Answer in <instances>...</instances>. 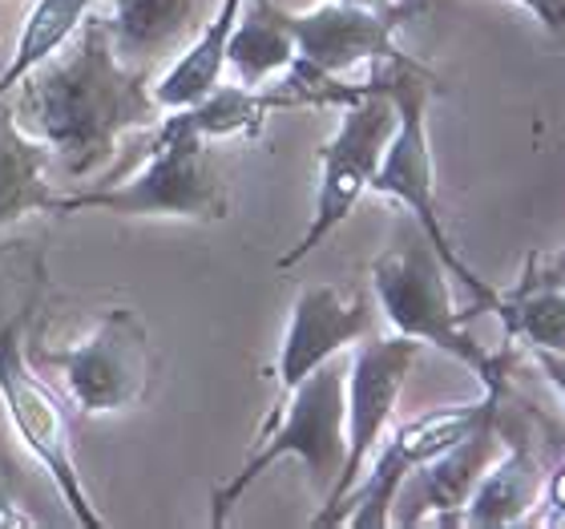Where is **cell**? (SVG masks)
Wrapping results in <instances>:
<instances>
[{
    "mask_svg": "<svg viewBox=\"0 0 565 529\" xmlns=\"http://www.w3.org/2000/svg\"><path fill=\"white\" fill-rule=\"evenodd\" d=\"M65 49V45H61ZM150 73L121 65L106 17L82 21L65 53L45 57L17 82V121L45 141L61 174L85 178L118 158V141L162 121Z\"/></svg>",
    "mask_w": 565,
    "mask_h": 529,
    "instance_id": "1",
    "label": "cell"
},
{
    "mask_svg": "<svg viewBox=\"0 0 565 529\" xmlns=\"http://www.w3.org/2000/svg\"><path fill=\"white\" fill-rule=\"evenodd\" d=\"M372 77L380 82V89L392 97L396 106V130L388 138V150L380 158L372 187L384 199L401 202L404 211L413 214V223L420 226V235L428 239V247L436 251V260L445 263L448 275L460 279L472 292V299L493 311L497 292L489 283L460 260V251L452 247L440 207H436V162H433V141H428V102L436 94L433 73L424 70L420 61H413L408 53L392 61H380Z\"/></svg>",
    "mask_w": 565,
    "mask_h": 529,
    "instance_id": "2",
    "label": "cell"
},
{
    "mask_svg": "<svg viewBox=\"0 0 565 529\" xmlns=\"http://www.w3.org/2000/svg\"><path fill=\"white\" fill-rule=\"evenodd\" d=\"M367 275H372L376 307L384 311L392 331L452 356L457 364H465L481 380V389L509 392V352H489L469 331V324H465L469 316H460L452 304V287H448L452 275L436 260V251L428 247L420 226L401 231V239L372 260Z\"/></svg>",
    "mask_w": 565,
    "mask_h": 529,
    "instance_id": "3",
    "label": "cell"
},
{
    "mask_svg": "<svg viewBox=\"0 0 565 529\" xmlns=\"http://www.w3.org/2000/svg\"><path fill=\"white\" fill-rule=\"evenodd\" d=\"M343 384H348V360L331 356L316 372H307L291 392H282V409L271 412V421L259 436V448L243 461V469L235 477H226L211 494V526H226L243 494L282 457L299 461L319 497H328V489L343 469V453H348V436H343L348 392H343Z\"/></svg>",
    "mask_w": 565,
    "mask_h": 529,
    "instance_id": "4",
    "label": "cell"
},
{
    "mask_svg": "<svg viewBox=\"0 0 565 529\" xmlns=\"http://www.w3.org/2000/svg\"><path fill=\"white\" fill-rule=\"evenodd\" d=\"M106 211L126 219H194V223H218L231 211L226 174L211 138L199 134H153L150 162L126 182L82 190V194H57L49 214Z\"/></svg>",
    "mask_w": 565,
    "mask_h": 529,
    "instance_id": "5",
    "label": "cell"
},
{
    "mask_svg": "<svg viewBox=\"0 0 565 529\" xmlns=\"http://www.w3.org/2000/svg\"><path fill=\"white\" fill-rule=\"evenodd\" d=\"M420 12V0H396L392 9H364L328 0L319 9L291 12L287 24L295 33L299 57L291 65V89L303 94L307 106H348L360 85H343L340 77L355 65H380L401 57L396 33Z\"/></svg>",
    "mask_w": 565,
    "mask_h": 529,
    "instance_id": "6",
    "label": "cell"
},
{
    "mask_svg": "<svg viewBox=\"0 0 565 529\" xmlns=\"http://www.w3.org/2000/svg\"><path fill=\"white\" fill-rule=\"evenodd\" d=\"M36 299H41V283H36L33 295L17 307V316H12L9 324H0V409L9 416L17 441H21V445L45 465L49 477H53L61 501L70 509L73 526L102 529L106 518H102L97 506L89 501V494H85V485H82V469H77V461H73L70 416L61 409L57 392L36 377L33 360L24 356V331L33 324Z\"/></svg>",
    "mask_w": 565,
    "mask_h": 529,
    "instance_id": "7",
    "label": "cell"
},
{
    "mask_svg": "<svg viewBox=\"0 0 565 529\" xmlns=\"http://www.w3.org/2000/svg\"><path fill=\"white\" fill-rule=\"evenodd\" d=\"M392 130H396V106H392V97L372 77L343 106L340 126L323 141V150H319L323 170H319L316 214H311L307 231L299 235V243L279 260L282 271L303 263L323 239H331L348 223V214L360 207V199H364L372 178H376V166L384 158V150H388Z\"/></svg>",
    "mask_w": 565,
    "mask_h": 529,
    "instance_id": "8",
    "label": "cell"
},
{
    "mask_svg": "<svg viewBox=\"0 0 565 529\" xmlns=\"http://www.w3.org/2000/svg\"><path fill=\"white\" fill-rule=\"evenodd\" d=\"M420 348L424 343L392 331V336H364L355 343V352L348 356V384H343V392H348V416H343L348 453H343L340 477L328 489L319 514L311 518L316 529L331 526V514L364 477V465L372 461L376 445L388 433L392 416H396V404H401L404 384H408L416 360H420Z\"/></svg>",
    "mask_w": 565,
    "mask_h": 529,
    "instance_id": "9",
    "label": "cell"
},
{
    "mask_svg": "<svg viewBox=\"0 0 565 529\" xmlns=\"http://www.w3.org/2000/svg\"><path fill=\"white\" fill-rule=\"evenodd\" d=\"M509 392H489L469 404H448V409H433L404 421L388 441H380L372 461L364 465V477L355 482V489L340 501V509L331 514V526H352V529H384L392 526V501L401 494L404 477L420 469L424 461H433L436 453H445L448 445H457L460 436H469L484 416H493L501 409V400Z\"/></svg>",
    "mask_w": 565,
    "mask_h": 529,
    "instance_id": "10",
    "label": "cell"
},
{
    "mask_svg": "<svg viewBox=\"0 0 565 529\" xmlns=\"http://www.w3.org/2000/svg\"><path fill=\"white\" fill-rule=\"evenodd\" d=\"M45 364L61 368L73 404L85 416H106V412L138 409L150 392L158 360L138 311L109 307L85 340L61 352H45Z\"/></svg>",
    "mask_w": 565,
    "mask_h": 529,
    "instance_id": "11",
    "label": "cell"
},
{
    "mask_svg": "<svg viewBox=\"0 0 565 529\" xmlns=\"http://www.w3.org/2000/svg\"><path fill=\"white\" fill-rule=\"evenodd\" d=\"M501 453V429H497V412L484 416L469 436H460L457 445L424 461L420 469L404 477L401 494L392 501V526H460V509L472 497L484 469L493 465Z\"/></svg>",
    "mask_w": 565,
    "mask_h": 529,
    "instance_id": "12",
    "label": "cell"
},
{
    "mask_svg": "<svg viewBox=\"0 0 565 529\" xmlns=\"http://www.w3.org/2000/svg\"><path fill=\"white\" fill-rule=\"evenodd\" d=\"M497 429H501V453L484 469V477L477 482L465 509H460V526L509 529L521 526V521H533V514L542 506L550 469H545L542 445H537L530 421L513 416L505 409V400H501Z\"/></svg>",
    "mask_w": 565,
    "mask_h": 529,
    "instance_id": "13",
    "label": "cell"
},
{
    "mask_svg": "<svg viewBox=\"0 0 565 529\" xmlns=\"http://www.w3.org/2000/svg\"><path fill=\"white\" fill-rule=\"evenodd\" d=\"M372 328H376V307H372L367 295L348 299L331 283H307L303 292L295 295L291 324H287V336H282L279 364H275L282 392H291L323 360H331L343 348L372 336Z\"/></svg>",
    "mask_w": 565,
    "mask_h": 529,
    "instance_id": "14",
    "label": "cell"
},
{
    "mask_svg": "<svg viewBox=\"0 0 565 529\" xmlns=\"http://www.w3.org/2000/svg\"><path fill=\"white\" fill-rule=\"evenodd\" d=\"M218 0H114L106 17L109 41L121 65L150 73L178 57L211 21Z\"/></svg>",
    "mask_w": 565,
    "mask_h": 529,
    "instance_id": "15",
    "label": "cell"
},
{
    "mask_svg": "<svg viewBox=\"0 0 565 529\" xmlns=\"http://www.w3.org/2000/svg\"><path fill=\"white\" fill-rule=\"evenodd\" d=\"M238 12H243V0H218L211 12V21L194 33V41L166 65L162 77H153L150 82V94L162 114L194 106V102H202L214 85L223 82L226 45H231Z\"/></svg>",
    "mask_w": 565,
    "mask_h": 529,
    "instance_id": "16",
    "label": "cell"
},
{
    "mask_svg": "<svg viewBox=\"0 0 565 529\" xmlns=\"http://www.w3.org/2000/svg\"><path fill=\"white\" fill-rule=\"evenodd\" d=\"M307 106L299 89H250V85H214L211 94L186 109H170L158 130L162 134H199V138H235V134H259L267 114L275 109Z\"/></svg>",
    "mask_w": 565,
    "mask_h": 529,
    "instance_id": "17",
    "label": "cell"
},
{
    "mask_svg": "<svg viewBox=\"0 0 565 529\" xmlns=\"http://www.w3.org/2000/svg\"><path fill=\"white\" fill-rule=\"evenodd\" d=\"M295 57L299 49L279 0H243V12L226 45V70L235 73V82L263 89L271 77L291 73Z\"/></svg>",
    "mask_w": 565,
    "mask_h": 529,
    "instance_id": "18",
    "label": "cell"
},
{
    "mask_svg": "<svg viewBox=\"0 0 565 529\" xmlns=\"http://www.w3.org/2000/svg\"><path fill=\"white\" fill-rule=\"evenodd\" d=\"M45 166V141L24 134L12 97H0V231L53 207L57 194L49 187Z\"/></svg>",
    "mask_w": 565,
    "mask_h": 529,
    "instance_id": "19",
    "label": "cell"
},
{
    "mask_svg": "<svg viewBox=\"0 0 565 529\" xmlns=\"http://www.w3.org/2000/svg\"><path fill=\"white\" fill-rule=\"evenodd\" d=\"M493 311L509 340H521L530 352L565 356V287L542 271V260H530L513 292H497Z\"/></svg>",
    "mask_w": 565,
    "mask_h": 529,
    "instance_id": "20",
    "label": "cell"
},
{
    "mask_svg": "<svg viewBox=\"0 0 565 529\" xmlns=\"http://www.w3.org/2000/svg\"><path fill=\"white\" fill-rule=\"evenodd\" d=\"M70 509L45 465L17 441L0 409V526H61Z\"/></svg>",
    "mask_w": 565,
    "mask_h": 529,
    "instance_id": "21",
    "label": "cell"
},
{
    "mask_svg": "<svg viewBox=\"0 0 565 529\" xmlns=\"http://www.w3.org/2000/svg\"><path fill=\"white\" fill-rule=\"evenodd\" d=\"M94 4H102V0H36L21 29V41H17L9 70L0 73V97H9L24 73L36 70L45 57H53L61 45H70V36L82 29V21L89 17Z\"/></svg>",
    "mask_w": 565,
    "mask_h": 529,
    "instance_id": "22",
    "label": "cell"
},
{
    "mask_svg": "<svg viewBox=\"0 0 565 529\" xmlns=\"http://www.w3.org/2000/svg\"><path fill=\"white\" fill-rule=\"evenodd\" d=\"M542 506H545V514L537 521H545V526H565V461L557 465L554 473H550L545 494H542ZM542 506H537V509H542Z\"/></svg>",
    "mask_w": 565,
    "mask_h": 529,
    "instance_id": "23",
    "label": "cell"
},
{
    "mask_svg": "<svg viewBox=\"0 0 565 529\" xmlns=\"http://www.w3.org/2000/svg\"><path fill=\"white\" fill-rule=\"evenodd\" d=\"M542 24L550 36H565V0H513Z\"/></svg>",
    "mask_w": 565,
    "mask_h": 529,
    "instance_id": "24",
    "label": "cell"
},
{
    "mask_svg": "<svg viewBox=\"0 0 565 529\" xmlns=\"http://www.w3.org/2000/svg\"><path fill=\"white\" fill-rule=\"evenodd\" d=\"M533 360H537V368L545 372V380L557 389V396H562L565 404V356H554V352H533Z\"/></svg>",
    "mask_w": 565,
    "mask_h": 529,
    "instance_id": "25",
    "label": "cell"
},
{
    "mask_svg": "<svg viewBox=\"0 0 565 529\" xmlns=\"http://www.w3.org/2000/svg\"><path fill=\"white\" fill-rule=\"evenodd\" d=\"M550 275H554V279H557V283H562V287H565V251H562V255H557L554 263H550Z\"/></svg>",
    "mask_w": 565,
    "mask_h": 529,
    "instance_id": "26",
    "label": "cell"
},
{
    "mask_svg": "<svg viewBox=\"0 0 565 529\" xmlns=\"http://www.w3.org/2000/svg\"><path fill=\"white\" fill-rule=\"evenodd\" d=\"M343 4H364V9H392L396 0H343Z\"/></svg>",
    "mask_w": 565,
    "mask_h": 529,
    "instance_id": "27",
    "label": "cell"
}]
</instances>
